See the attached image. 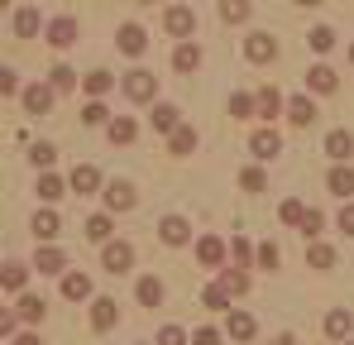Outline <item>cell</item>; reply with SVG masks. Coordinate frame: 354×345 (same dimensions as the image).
<instances>
[{
	"instance_id": "1",
	"label": "cell",
	"mask_w": 354,
	"mask_h": 345,
	"mask_svg": "<svg viewBox=\"0 0 354 345\" xmlns=\"http://www.w3.org/2000/svg\"><path fill=\"white\" fill-rule=\"evenodd\" d=\"M120 87H124V96H129V101H153V96H158V77H153V72H144V67L124 72V82H120Z\"/></svg>"
},
{
	"instance_id": "2",
	"label": "cell",
	"mask_w": 354,
	"mask_h": 345,
	"mask_svg": "<svg viewBox=\"0 0 354 345\" xmlns=\"http://www.w3.org/2000/svg\"><path fill=\"white\" fill-rule=\"evenodd\" d=\"M225 254H230V245H225L221 235H201V240H196V259H201L206 269H221Z\"/></svg>"
},
{
	"instance_id": "3",
	"label": "cell",
	"mask_w": 354,
	"mask_h": 345,
	"mask_svg": "<svg viewBox=\"0 0 354 345\" xmlns=\"http://www.w3.org/2000/svg\"><path fill=\"white\" fill-rule=\"evenodd\" d=\"M163 29H168L173 39H187V34H196V10H187V5H173V10L163 15Z\"/></svg>"
},
{
	"instance_id": "4",
	"label": "cell",
	"mask_w": 354,
	"mask_h": 345,
	"mask_svg": "<svg viewBox=\"0 0 354 345\" xmlns=\"http://www.w3.org/2000/svg\"><path fill=\"white\" fill-rule=\"evenodd\" d=\"M101 264H106V274H124V269L134 264V245H124V240H111V245L101 249Z\"/></svg>"
},
{
	"instance_id": "5",
	"label": "cell",
	"mask_w": 354,
	"mask_h": 345,
	"mask_svg": "<svg viewBox=\"0 0 354 345\" xmlns=\"http://www.w3.org/2000/svg\"><path fill=\"white\" fill-rule=\"evenodd\" d=\"M53 96H58V91H53L48 82H34V87H24V111L29 115H48L53 111Z\"/></svg>"
},
{
	"instance_id": "6",
	"label": "cell",
	"mask_w": 354,
	"mask_h": 345,
	"mask_svg": "<svg viewBox=\"0 0 354 345\" xmlns=\"http://www.w3.org/2000/svg\"><path fill=\"white\" fill-rule=\"evenodd\" d=\"M244 57H249V62H273V57H278V39H273V34H249V39H244Z\"/></svg>"
},
{
	"instance_id": "7",
	"label": "cell",
	"mask_w": 354,
	"mask_h": 345,
	"mask_svg": "<svg viewBox=\"0 0 354 345\" xmlns=\"http://www.w3.org/2000/svg\"><path fill=\"white\" fill-rule=\"evenodd\" d=\"M249 149H254V159H263V163H268V159H278V154H283V134H278V130H259V134L249 139Z\"/></svg>"
},
{
	"instance_id": "8",
	"label": "cell",
	"mask_w": 354,
	"mask_h": 345,
	"mask_svg": "<svg viewBox=\"0 0 354 345\" xmlns=\"http://www.w3.org/2000/svg\"><path fill=\"white\" fill-rule=\"evenodd\" d=\"M326 154L335 159V168H345V159L354 154V134L350 130H330V134H326Z\"/></svg>"
},
{
	"instance_id": "9",
	"label": "cell",
	"mask_w": 354,
	"mask_h": 345,
	"mask_svg": "<svg viewBox=\"0 0 354 345\" xmlns=\"http://www.w3.org/2000/svg\"><path fill=\"white\" fill-rule=\"evenodd\" d=\"M115 321H120V302L115 297H96V302H91V326H96V331H111Z\"/></svg>"
},
{
	"instance_id": "10",
	"label": "cell",
	"mask_w": 354,
	"mask_h": 345,
	"mask_svg": "<svg viewBox=\"0 0 354 345\" xmlns=\"http://www.w3.org/2000/svg\"><path fill=\"white\" fill-rule=\"evenodd\" d=\"M149 125H153L158 134H168V139H173L177 130H182V120H177V106H168V101H158V106H153V115H149Z\"/></svg>"
},
{
	"instance_id": "11",
	"label": "cell",
	"mask_w": 354,
	"mask_h": 345,
	"mask_svg": "<svg viewBox=\"0 0 354 345\" xmlns=\"http://www.w3.org/2000/svg\"><path fill=\"white\" fill-rule=\"evenodd\" d=\"M67 187H72V192H82V197H91V192L101 187V172L91 168V163H77L72 177H67Z\"/></svg>"
},
{
	"instance_id": "12",
	"label": "cell",
	"mask_w": 354,
	"mask_h": 345,
	"mask_svg": "<svg viewBox=\"0 0 354 345\" xmlns=\"http://www.w3.org/2000/svg\"><path fill=\"white\" fill-rule=\"evenodd\" d=\"M34 269H39V274H62V269H67V254H62L58 245H39Z\"/></svg>"
},
{
	"instance_id": "13",
	"label": "cell",
	"mask_w": 354,
	"mask_h": 345,
	"mask_svg": "<svg viewBox=\"0 0 354 345\" xmlns=\"http://www.w3.org/2000/svg\"><path fill=\"white\" fill-rule=\"evenodd\" d=\"M62 297H67V302H86V297H91V278H86L82 269L62 274Z\"/></svg>"
},
{
	"instance_id": "14",
	"label": "cell",
	"mask_w": 354,
	"mask_h": 345,
	"mask_svg": "<svg viewBox=\"0 0 354 345\" xmlns=\"http://www.w3.org/2000/svg\"><path fill=\"white\" fill-rule=\"evenodd\" d=\"M48 44H53V48H67V44H77V19H72V15H58V19L48 24Z\"/></svg>"
},
{
	"instance_id": "15",
	"label": "cell",
	"mask_w": 354,
	"mask_h": 345,
	"mask_svg": "<svg viewBox=\"0 0 354 345\" xmlns=\"http://www.w3.org/2000/svg\"><path fill=\"white\" fill-rule=\"evenodd\" d=\"M350 331H354V317L350 312H345V307H335V312H330V317H326V336H330V341H350Z\"/></svg>"
},
{
	"instance_id": "16",
	"label": "cell",
	"mask_w": 354,
	"mask_h": 345,
	"mask_svg": "<svg viewBox=\"0 0 354 345\" xmlns=\"http://www.w3.org/2000/svg\"><path fill=\"white\" fill-rule=\"evenodd\" d=\"M158 235H163V245H187L192 226H187V216H163L158 221Z\"/></svg>"
},
{
	"instance_id": "17",
	"label": "cell",
	"mask_w": 354,
	"mask_h": 345,
	"mask_svg": "<svg viewBox=\"0 0 354 345\" xmlns=\"http://www.w3.org/2000/svg\"><path fill=\"white\" fill-rule=\"evenodd\" d=\"M335 82H340V77H335V67H326V62H316V67L306 72V91H321V96H326V91H335Z\"/></svg>"
},
{
	"instance_id": "18",
	"label": "cell",
	"mask_w": 354,
	"mask_h": 345,
	"mask_svg": "<svg viewBox=\"0 0 354 345\" xmlns=\"http://www.w3.org/2000/svg\"><path fill=\"white\" fill-rule=\"evenodd\" d=\"M120 53H129V57H139L144 53V44H149V39H144V29H139V24H124V29H120Z\"/></svg>"
},
{
	"instance_id": "19",
	"label": "cell",
	"mask_w": 354,
	"mask_h": 345,
	"mask_svg": "<svg viewBox=\"0 0 354 345\" xmlns=\"http://www.w3.org/2000/svg\"><path fill=\"white\" fill-rule=\"evenodd\" d=\"M106 134H111V144H134V134H139V125H134L129 115H115V120L106 125Z\"/></svg>"
},
{
	"instance_id": "20",
	"label": "cell",
	"mask_w": 354,
	"mask_h": 345,
	"mask_svg": "<svg viewBox=\"0 0 354 345\" xmlns=\"http://www.w3.org/2000/svg\"><path fill=\"white\" fill-rule=\"evenodd\" d=\"M106 206H111V211H129V206H134V187H129V182H111V187H106Z\"/></svg>"
},
{
	"instance_id": "21",
	"label": "cell",
	"mask_w": 354,
	"mask_h": 345,
	"mask_svg": "<svg viewBox=\"0 0 354 345\" xmlns=\"http://www.w3.org/2000/svg\"><path fill=\"white\" fill-rule=\"evenodd\" d=\"M58 230H62L58 211H39V216H34V235H39V245H48V240H58Z\"/></svg>"
},
{
	"instance_id": "22",
	"label": "cell",
	"mask_w": 354,
	"mask_h": 345,
	"mask_svg": "<svg viewBox=\"0 0 354 345\" xmlns=\"http://www.w3.org/2000/svg\"><path fill=\"white\" fill-rule=\"evenodd\" d=\"M326 187H330L335 197H345V202H350V197H354V168H330Z\"/></svg>"
},
{
	"instance_id": "23",
	"label": "cell",
	"mask_w": 354,
	"mask_h": 345,
	"mask_svg": "<svg viewBox=\"0 0 354 345\" xmlns=\"http://www.w3.org/2000/svg\"><path fill=\"white\" fill-rule=\"evenodd\" d=\"M254 101H259V115H263V120H273L278 111H288V106H283V96H278V87H259V96H254Z\"/></svg>"
},
{
	"instance_id": "24",
	"label": "cell",
	"mask_w": 354,
	"mask_h": 345,
	"mask_svg": "<svg viewBox=\"0 0 354 345\" xmlns=\"http://www.w3.org/2000/svg\"><path fill=\"white\" fill-rule=\"evenodd\" d=\"M288 120H292V125H311V120H316V101H311V96H292V101H288Z\"/></svg>"
},
{
	"instance_id": "25",
	"label": "cell",
	"mask_w": 354,
	"mask_h": 345,
	"mask_svg": "<svg viewBox=\"0 0 354 345\" xmlns=\"http://www.w3.org/2000/svg\"><path fill=\"white\" fill-rule=\"evenodd\" d=\"M39 24H44V19H39V10H34V5H24V10L15 15V34H19V39H34V34H39Z\"/></svg>"
},
{
	"instance_id": "26",
	"label": "cell",
	"mask_w": 354,
	"mask_h": 345,
	"mask_svg": "<svg viewBox=\"0 0 354 345\" xmlns=\"http://www.w3.org/2000/svg\"><path fill=\"white\" fill-rule=\"evenodd\" d=\"M44 312H48V307H44V297H34V292H24V297H19V312H15V317L34 326V321H44Z\"/></svg>"
},
{
	"instance_id": "27",
	"label": "cell",
	"mask_w": 354,
	"mask_h": 345,
	"mask_svg": "<svg viewBox=\"0 0 354 345\" xmlns=\"http://www.w3.org/2000/svg\"><path fill=\"white\" fill-rule=\"evenodd\" d=\"M225 331H230V336H235V341H249V336H254V317H249V312H230V317H225Z\"/></svg>"
},
{
	"instance_id": "28",
	"label": "cell",
	"mask_w": 354,
	"mask_h": 345,
	"mask_svg": "<svg viewBox=\"0 0 354 345\" xmlns=\"http://www.w3.org/2000/svg\"><path fill=\"white\" fill-rule=\"evenodd\" d=\"M173 67L177 72H196V67H201V48H196V44H177Z\"/></svg>"
},
{
	"instance_id": "29",
	"label": "cell",
	"mask_w": 354,
	"mask_h": 345,
	"mask_svg": "<svg viewBox=\"0 0 354 345\" xmlns=\"http://www.w3.org/2000/svg\"><path fill=\"white\" fill-rule=\"evenodd\" d=\"M221 288H225L230 297H244V292H249V274H244V269H221Z\"/></svg>"
},
{
	"instance_id": "30",
	"label": "cell",
	"mask_w": 354,
	"mask_h": 345,
	"mask_svg": "<svg viewBox=\"0 0 354 345\" xmlns=\"http://www.w3.org/2000/svg\"><path fill=\"white\" fill-rule=\"evenodd\" d=\"M82 87H86L91 96H106V91L115 87V77H111L106 67H96V72H86V77H82Z\"/></svg>"
},
{
	"instance_id": "31",
	"label": "cell",
	"mask_w": 354,
	"mask_h": 345,
	"mask_svg": "<svg viewBox=\"0 0 354 345\" xmlns=\"http://www.w3.org/2000/svg\"><path fill=\"white\" fill-rule=\"evenodd\" d=\"M24 278H29V269H24V264H5V269H0V288H5V292H19Z\"/></svg>"
},
{
	"instance_id": "32",
	"label": "cell",
	"mask_w": 354,
	"mask_h": 345,
	"mask_svg": "<svg viewBox=\"0 0 354 345\" xmlns=\"http://www.w3.org/2000/svg\"><path fill=\"white\" fill-rule=\"evenodd\" d=\"M306 264H311V269H330V264H335V249L316 240V245H306Z\"/></svg>"
},
{
	"instance_id": "33",
	"label": "cell",
	"mask_w": 354,
	"mask_h": 345,
	"mask_svg": "<svg viewBox=\"0 0 354 345\" xmlns=\"http://www.w3.org/2000/svg\"><path fill=\"white\" fill-rule=\"evenodd\" d=\"M82 235H86V240H96V245H111V216H91Z\"/></svg>"
},
{
	"instance_id": "34",
	"label": "cell",
	"mask_w": 354,
	"mask_h": 345,
	"mask_svg": "<svg viewBox=\"0 0 354 345\" xmlns=\"http://www.w3.org/2000/svg\"><path fill=\"white\" fill-rule=\"evenodd\" d=\"M48 87H53V91H72V87H77V72H72L67 62H58V67L48 72Z\"/></svg>"
},
{
	"instance_id": "35",
	"label": "cell",
	"mask_w": 354,
	"mask_h": 345,
	"mask_svg": "<svg viewBox=\"0 0 354 345\" xmlns=\"http://www.w3.org/2000/svg\"><path fill=\"white\" fill-rule=\"evenodd\" d=\"M230 259H235V269H244L249 259H259V249H254L244 235H235V240H230Z\"/></svg>"
},
{
	"instance_id": "36",
	"label": "cell",
	"mask_w": 354,
	"mask_h": 345,
	"mask_svg": "<svg viewBox=\"0 0 354 345\" xmlns=\"http://www.w3.org/2000/svg\"><path fill=\"white\" fill-rule=\"evenodd\" d=\"M201 302H206L211 312H225V307H230L235 297H230V292H225V288H221V283H211V288H206V292H201Z\"/></svg>"
},
{
	"instance_id": "37",
	"label": "cell",
	"mask_w": 354,
	"mask_h": 345,
	"mask_svg": "<svg viewBox=\"0 0 354 345\" xmlns=\"http://www.w3.org/2000/svg\"><path fill=\"white\" fill-rule=\"evenodd\" d=\"M168 149H173V154H192V149H196V130H192V125H182L173 139H168Z\"/></svg>"
},
{
	"instance_id": "38",
	"label": "cell",
	"mask_w": 354,
	"mask_h": 345,
	"mask_svg": "<svg viewBox=\"0 0 354 345\" xmlns=\"http://www.w3.org/2000/svg\"><path fill=\"white\" fill-rule=\"evenodd\" d=\"M230 115H235V120H249V115H259V101L244 96V91H235V96H230Z\"/></svg>"
},
{
	"instance_id": "39",
	"label": "cell",
	"mask_w": 354,
	"mask_h": 345,
	"mask_svg": "<svg viewBox=\"0 0 354 345\" xmlns=\"http://www.w3.org/2000/svg\"><path fill=\"white\" fill-rule=\"evenodd\" d=\"M139 302H144V307H158V302H163V283H158V278H139Z\"/></svg>"
},
{
	"instance_id": "40",
	"label": "cell",
	"mask_w": 354,
	"mask_h": 345,
	"mask_svg": "<svg viewBox=\"0 0 354 345\" xmlns=\"http://www.w3.org/2000/svg\"><path fill=\"white\" fill-rule=\"evenodd\" d=\"M306 44H311V48H316V53H330V48H335V29H326V24H316V29H311V39H306Z\"/></svg>"
},
{
	"instance_id": "41",
	"label": "cell",
	"mask_w": 354,
	"mask_h": 345,
	"mask_svg": "<svg viewBox=\"0 0 354 345\" xmlns=\"http://www.w3.org/2000/svg\"><path fill=\"white\" fill-rule=\"evenodd\" d=\"M62 192H67V187H62V177H53V172H44V177H39V197H44V202H58Z\"/></svg>"
},
{
	"instance_id": "42",
	"label": "cell",
	"mask_w": 354,
	"mask_h": 345,
	"mask_svg": "<svg viewBox=\"0 0 354 345\" xmlns=\"http://www.w3.org/2000/svg\"><path fill=\"white\" fill-rule=\"evenodd\" d=\"M278 216H283V221H288V226H301V221H306V206H301V202H297V197H288V202H283V206H278Z\"/></svg>"
},
{
	"instance_id": "43",
	"label": "cell",
	"mask_w": 354,
	"mask_h": 345,
	"mask_svg": "<svg viewBox=\"0 0 354 345\" xmlns=\"http://www.w3.org/2000/svg\"><path fill=\"white\" fill-rule=\"evenodd\" d=\"M239 187H244V192H263L268 177H263V168H244V172H239Z\"/></svg>"
},
{
	"instance_id": "44",
	"label": "cell",
	"mask_w": 354,
	"mask_h": 345,
	"mask_svg": "<svg viewBox=\"0 0 354 345\" xmlns=\"http://www.w3.org/2000/svg\"><path fill=\"white\" fill-rule=\"evenodd\" d=\"M221 19H225V24H239V19H249V5H244V0H225V5H221Z\"/></svg>"
},
{
	"instance_id": "45",
	"label": "cell",
	"mask_w": 354,
	"mask_h": 345,
	"mask_svg": "<svg viewBox=\"0 0 354 345\" xmlns=\"http://www.w3.org/2000/svg\"><path fill=\"white\" fill-rule=\"evenodd\" d=\"M321 226H326V216H321V211H306V221H301V235H306V245H316Z\"/></svg>"
},
{
	"instance_id": "46",
	"label": "cell",
	"mask_w": 354,
	"mask_h": 345,
	"mask_svg": "<svg viewBox=\"0 0 354 345\" xmlns=\"http://www.w3.org/2000/svg\"><path fill=\"white\" fill-rule=\"evenodd\" d=\"M82 125H111V111H106L101 101H91V106L82 111Z\"/></svg>"
},
{
	"instance_id": "47",
	"label": "cell",
	"mask_w": 354,
	"mask_h": 345,
	"mask_svg": "<svg viewBox=\"0 0 354 345\" xmlns=\"http://www.w3.org/2000/svg\"><path fill=\"white\" fill-rule=\"evenodd\" d=\"M53 159H58V149H53V144H34V149H29V163H39V168H48Z\"/></svg>"
},
{
	"instance_id": "48",
	"label": "cell",
	"mask_w": 354,
	"mask_h": 345,
	"mask_svg": "<svg viewBox=\"0 0 354 345\" xmlns=\"http://www.w3.org/2000/svg\"><path fill=\"white\" fill-rule=\"evenodd\" d=\"M278 264H283V254H278V245H259V269H268V274H273Z\"/></svg>"
},
{
	"instance_id": "49",
	"label": "cell",
	"mask_w": 354,
	"mask_h": 345,
	"mask_svg": "<svg viewBox=\"0 0 354 345\" xmlns=\"http://www.w3.org/2000/svg\"><path fill=\"white\" fill-rule=\"evenodd\" d=\"M158 345H192V341H187L182 326H163V331H158Z\"/></svg>"
},
{
	"instance_id": "50",
	"label": "cell",
	"mask_w": 354,
	"mask_h": 345,
	"mask_svg": "<svg viewBox=\"0 0 354 345\" xmlns=\"http://www.w3.org/2000/svg\"><path fill=\"white\" fill-rule=\"evenodd\" d=\"M19 91V77H15V67H5L0 72V96H15Z\"/></svg>"
},
{
	"instance_id": "51",
	"label": "cell",
	"mask_w": 354,
	"mask_h": 345,
	"mask_svg": "<svg viewBox=\"0 0 354 345\" xmlns=\"http://www.w3.org/2000/svg\"><path fill=\"white\" fill-rule=\"evenodd\" d=\"M192 345H221V331H216V326H201V331L192 336Z\"/></svg>"
},
{
	"instance_id": "52",
	"label": "cell",
	"mask_w": 354,
	"mask_h": 345,
	"mask_svg": "<svg viewBox=\"0 0 354 345\" xmlns=\"http://www.w3.org/2000/svg\"><path fill=\"white\" fill-rule=\"evenodd\" d=\"M340 230H345V235H354V202H345V206H340Z\"/></svg>"
},
{
	"instance_id": "53",
	"label": "cell",
	"mask_w": 354,
	"mask_h": 345,
	"mask_svg": "<svg viewBox=\"0 0 354 345\" xmlns=\"http://www.w3.org/2000/svg\"><path fill=\"white\" fill-rule=\"evenodd\" d=\"M15 345H44V341H39L34 331H19V336H15Z\"/></svg>"
},
{
	"instance_id": "54",
	"label": "cell",
	"mask_w": 354,
	"mask_h": 345,
	"mask_svg": "<svg viewBox=\"0 0 354 345\" xmlns=\"http://www.w3.org/2000/svg\"><path fill=\"white\" fill-rule=\"evenodd\" d=\"M273 345H297V341H292V336H278V341H273Z\"/></svg>"
},
{
	"instance_id": "55",
	"label": "cell",
	"mask_w": 354,
	"mask_h": 345,
	"mask_svg": "<svg viewBox=\"0 0 354 345\" xmlns=\"http://www.w3.org/2000/svg\"><path fill=\"white\" fill-rule=\"evenodd\" d=\"M350 62H354V48H350Z\"/></svg>"
},
{
	"instance_id": "56",
	"label": "cell",
	"mask_w": 354,
	"mask_h": 345,
	"mask_svg": "<svg viewBox=\"0 0 354 345\" xmlns=\"http://www.w3.org/2000/svg\"><path fill=\"white\" fill-rule=\"evenodd\" d=\"M345 345H354V341H345Z\"/></svg>"
}]
</instances>
